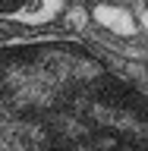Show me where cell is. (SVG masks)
I'll return each instance as SVG.
<instances>
[{"instance_id":"2","label":"cell","mask_w":148,"mask_h":151,"mask_svg":"<svg viewBox=\"0 0 148 151\" xmlns=\"http://www.w3.org/2000/svg\"><path fill=\"white\" fill-rule=\"evenodd\" d=\"M38 3H41V9H22V13H16V19H25V22H47V19L57 16V9H60L63 0H38Z\"/></svg>"},{"instance_id":"1","label":"cell","mask_w":148,"mask_h":151,"mask_svg":"<svg viewBox=\"0 0 148 151\" xmlns=\"http://www.w3.org/2000/svg\"><path fill=\"white\" fill-rule=\"evenodd\" d=\"M92 19L101 28H107V32H113V35H120V38H132L139 32V19L132 16L126 6H117V3H95Z\"/></svg>"},{"instance_id":"3","label":"cell","mask_w":148,"mask_h":151,"mask_svg":"<svg viewBox=\"0 0 148 151\" xmlns=\"http://www.w3.org/2000/svg\"><path fill=\"white\" fill-rule=\"evenodd\" d=\"M85 19H88V13H85L82 6H73L69 13H66V22H69V25H76V28H82Z\"/></svg>"}]
</instances>
